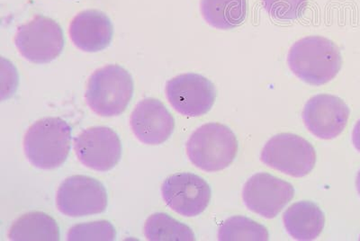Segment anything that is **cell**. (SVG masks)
<instances>
[{
    "label": "cell",
    "instance_id": "obj_1",
    "mask_svg": "<svg viewBox=\"0 0 360 241\" xmlns=\"http://www.w3.org/2000/svg\"><path fill=\"white\" fill-rule=\"evenodd\" d=\"M288 63L302 82L321 86L335 78L342 69V58L333 41L314 35L302 38L292 45Z\"/></svg>",
    "mask_w": 360,
    "mask_h": 241
},
{
    "label": "cell",
    "instance_id": "obj_2",
    "mask_svg": "<svg viewBox=\"0 0 360 241\" xmlns=\"http://www.w3.org/2000/svg\"><path fill=\"white\" fill-rule=\"evenodd\" d=\"M72 147V127L59 117L32 124L25 135L24 152L35 168L54 169L66 162Z\"/></svg>",
    "mask_w": 360,
    "mask_h": 241
},
{
    "label": "cell",
    "instance_id": "obj_3",
    "mask_svg": "<svg viewBox=\"0 0 360 241\" xmlns=\"http://www.w3.org/2000/svg\"><path fill=\"white\" fill-rule=\"evenodd\" d=\"M133 96L131 74L121 66L108 65L90 77L85 96L89 108L99 117H114L123 114Z\"/></svg>",
    "mask_w": 360,
    "mask_h": 241
},
{
    "label": "cell",
    "instance_id": "obj_4",
    "mask_svg": "<svg viewBox=\"0 0 360 241\" xmlns=\"http://www.w3.org/2000/svg\"><path fill=\"white\" fill-rule=\"evenodd\" d=\"M236 134L229 127L218 123L202 125L186 143V153L192 164L205 172L228 168L238 152Z\"/></svg>",
    "mask_w": 360,
    "mask_h": 241
},
{
    "label": "cell",
    "instance_id": "obj_5",
    "mask_svg": "<svg viewBox=\"0 0 360 241\" xmlns=\"http://www.w3.org/2000/svg\"><path fill=\"white\" fill-rule=\"evenodd\" d=\"M262 162L273 169L294 178H304L314 169L316 152L309 141L298 135H275L263 147Z\"/></svg>",
    "mask_w": 360,
    "mask_h": 241
},
{
    "label": "cell",
    "instance_id": "obj_6",
    "mask_svg": "<svg viewBox=\"0 0 360 241\" xmlns=\"http://www.w3.org/2000/svg\"><path fill=\"white\" fill-rule=\"evenodd\" d=\"M19 53L29 62L43 64L53 62L62 53L64 37L57 22L37 15L18 29L15 38Z\"/></svg>",
    "mask_w": 360,
    "mask_h": 241
},
{
    "label": "cell",
    "instance_id": "obj_7",
    "mask_svg": "<svg viewBox=\"0 0 360 241\" xmlns=\"http://www.w3.org/2000/svg\"><path fill=\"white\" fill-rule=\"evenodd\" d=\"M58 210L66 216L83 217L104 213L108 194L104 185L86 176H72L60 184L56 195Z\"/></svg>",
    "mask_w": 360,
    "mask_h": 241
},
{
    "label": "cell",
    "instance_id": "obj_8",
    "mask_svg": "<svg viewBox=\"0 0 360 241\" xmlns=\"http://www.w3.org/2000/svg\"><path fill=\"white\" fill-rule=\"evenodd\" d=\"M166 96L169 104L180 115L197 117L207 114L213 108L217 89L204 76L186 73L167 82Z\"/></svg>",
    "mask_w": 360,
    "mask_h": 241
},
{
    "label": "cell",
    "instance_id": "obj_9",
    "mask_svg": "<svg viewBox=\"0 0 360 241\" xmlns=\"http://www.w3.org/2000/svg\"><path fill=\"white\" fill-rule=\"evenodd\" d=\"M290 183L269 174L257 173L244 185L243 199L250 211L266 219H273L294 197Z\"/></svg>",
    "mask_w": 360,
    "mask_h": 241
},
{
    "label": "cell",
    "instance_id": "obj_10",
    "mask_svg": "<svg viewBox=\"0 0 360 241\" xmlns=\"http://www.w3.org/2000/svg\"><path fill=\"white\" fill-rule=\"evenodd\" d=\"M74 150L82 165L101 172L114 169L122 156L120 138L108 127L83 131L74 139Z\"/></svg>",
    "mask_w": 360,
    "mask_h": 241
},
{
    "label": "cell",
    "instance_id": "obj_11",
    "mask_svg": "<svg viewBox=\"0 0 360 241\" xmlns=\"http://www.w3.org/2000/svg\"><path fill=\"white\" fill-rule=\"evenodd\" d=\"M162 194L166 204L176 214L195 217L207 208L211 188L205 180L192 173H179L163 182Z\"/></svg>",
    "mask_w": 360,
    "mask_h": 241
},
{
    "label": "cell",
    "instance_id": "obj_12",
    "mask_svg": "<svg viewBox=\"0 0 360 241\" xmlns=\"http://www.w3.org/2000/svg\"><path fill=\"white\" fill-rule=\"evenodd\" d=\"M349 108L336 96L319 94L305 104L303 120L315 137L332 140L342 133L348 124Z\"/></svg>",
    "mask_w": 360,
    "mask_h": 241
},
{
    "label": "cell",
    "instance_id": "obj_13",
    "mask_svg": "<svg viewBox=\"0 0 360 241\" xmlns=\"http://www.w3.org/2000/svg\"><path fill=\"white\" fill-rule=\"evenodd\" d=\"M131 127L141 143L160 145L172 136L175 121L162 102L146 98L138 103L131 112Z\"/></svg>",
    "mask_w": 360,
    "mask_h": 241
},
{
    "label": "cell",
    "instance_id": "obj_14",
    "mask_svg": "<svg viewBox=\"0 0 360 241\" xmlns=\"http://www.w3.org/2000/svg\"><path fill=\"white\" fill-rule=\"evenodd\" d=\"M70 37L79 50L98 53L110 44L114 28L105 13L94 9L80 12L70 25Z\"/></svg>",
    "mask_w": 360,
    "mask_h": 241
},
{
    "label": "cell",
    "instance_id": "obj_15",
    "mask_svg": "<svg viewBox=\"0 0 360 241\" xmlns=\"http://www.w3.org/2000/svg\"><path fill=\"white\" fill-rule=\"evenodd\" d=\"M283 221L292 239L309 241L320 236L326 225V216L314 202L301 201L295 202L285 211Z\"/></svg>",
    "mask_w": 360,
    "mask_h": 241
},
{
    "label": "cell",
    "instance_id": "obj_16",
    "mask_svg": "<svg viewBox=\"0 0 360 241\" xmlns=\"http://www.w3.org/2000/svg\"><path fill=\"white\" fill-rule=\"evenodd\" d=\"M8 237L13 241H58L60 240V228L49 215L32 211L14 221Z\"/></svg>",
    "mask_w": 360,
    "mask_h": 241
},
{
    "label": "cell",
    "instance_id": "obj_17",
    "mask_svg": "<svg viewBox=\"0 0 360 241\" xmlns=\"http://www.w3.org/2000/svg\"><path fill=\"white\" fill-rule=\"evenodd\" d=\"M202 18L211 27L231 30L242 25L247 17V0H201Z\"/></svg>",
    "mask_w": 360,
    "mask_h": 241
},
{
    "label": "cell",
    "instance_id": "obj_18",
    "mask_svg": "<svg viewBox=\"0 0 360 241\" xmlns=\"http://www.w3.org/2000/svg\"><path fill=\"white\" fill-rule=\"evenodd\" d=\"M144 235L150 241H194L195 234L184 223L163 213L150 215L144 225Z\"/></svg>",
    "mask_w": 360,
    "mask_h": 241
},
{
    "label": "cell",
    "instance_id": "obj_19",
    "mask_svg": "<svg viewBox=\"0 0 360 241\" xmlns=\"http://www.w3.org/2000/svg\"><path fill=\"white\" fill-rule=\"evenodd\" d=\"M269 236L263 225L249 218L233 216L221 225L218 240L221 241H266Z\"/></svg>",
    "mask_w": 360,
    "mask_h": 241
},
{
    "label": "cell",
    "instance_id": "obj_20",
    "mask_svg": "<svg viewBox=\"0 0 360 241\" xmlns=\"http://www.w3.org/2000/svg\"><path fill=\"white\" fill-rule=\"evenodd\" d=\"M114 226L107 221L75 225L68 233L70 241H112L115 240Z\"/></svg>",
    "mask_w": 360,
    "mask_h": 241
},
{
    "label": "cell",
    "instance_id": "obj_21",
    "mask_svg": "<svg viewBox=\"0 0 360 241\" xmlns=\"http://www.w3.org/2000/svg\"><path fill=\"white\" fill-rule=\"evenodd\" d=\"M269 15L281 21H292L301 17L308 0H262Z\"/></svg>",
    "mask_w": 360,
    "mask_h": 241
},
{
    "label": "cell",
    "instance_id": "obj_22",
    "mask_svg": "<svg viewBox=\"0 0 360 241\" xmlns=\"http://www.w3.org/2000/svg\"><path fill=\"white\" fill-rule=\"evenodd\" d=\"M352 143L356 150L360 152V119L355 125L352 131Z\"/></svg>",
    "mask_w": 360,
    "mask_h": 241
},
{
    "label": "cell",
    "instance_id": "obj_23",
    "mask_svg": "<svg viewBox=\"0 0 360 241\" xmlns=\"http://www.w3.org/2000/svg\"><path fill=\"white\" fill-rule=\"evenodd\" d=\"M356 190H358V193H359V195L360 197V169L358 173V176H356Z\"/></svg>",
    "mask_w": 360,
    "mask_h": 241
}]
</instances>
